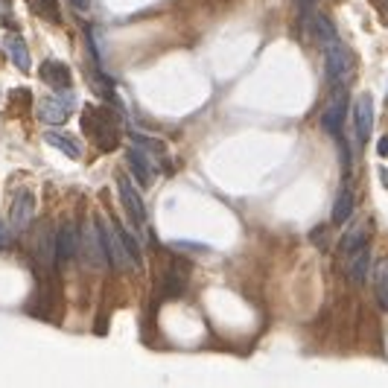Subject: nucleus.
<instances>
[{
  "label": "nucleus",
  "mask_w": 388,
  "mask_h": 388,
  "mask_svg": "<svg viewBox=\"0 0 388 388\" xmlns=\"http://www.w3.org/2000/svg\"><path fill=\"white\" fill-rule=\"evenodd\" d=\"M79 254V231L74 222H65L56 231V263H67Z\"/></svg>",
  "instance_id": "nucleus-9"
},
{
  "label": "nucleus",
  "mask_w": 388,
  "mask_h": 388,
  "mask_svg": "<svg viewBox=\"0 0 388 388\" xmlns=\"http://www.w3.org/2000/svg\"><path fill=\"white\" fill-rule=\"evenodd\" d=\"M354 129H356V147L365 149V143L374 131V100H371V94H362L354 105Z\"/></svg>",
  "instance_id": "nucleus-8"
},
{
  "label": "nucleus",
  "mask_w": 388,
  "mask_h": 388,
  "mask_svg": "<svg viewBox=\"0 0 388 388\" xmlns=\"http://www.w3.org/2000/svg\"><path fill=\"white\" fill-rule=\"evenodd\" d=\"M32 213H35V196L30 190H18V196L12 199V213H9L12 234H27Z\"/></svg>",
  "instance_id": "nucleus-7"
},
{
  "label": "nucleus",
  "mask_w": 388,
  "mask_h": 388,
  "mask_svg": "<svg viewBox=\"0 0 388 388\" xmlns=\"http://www.w3.org/2000/svg\"><path fill=\"white\" fill-rule=\"evenodd\" d=\"M41 82L44 85H50L53 91H65V88H70V85H74V76H70V67L65 65V62H50V58H47V62L41 65Z\"/></svg>",
  "instance_id": "nucleus-10"
},
{
  "label": "nucleus",
  "mask_w": 388,
  "mask_h": 388,
  "mask_svg": "<svg viewBox=\"0 0 388 388\" xmlns=\"http://www.w3.org/2000/svg\"><path fill=\"white\" fill-rule=\"evenodd\" d=\"M371 3L380 9V15H382V18H388V0H371Z\"/></svg>",
  "instance_id": "nucleus-24"
},
{
  "label": "nucleus",
  "mask_w": 388,
  "mask_h": 388,
  "mask_svg": "<svg viewBox=\"0 0 388 388\" xmlns=\"http://www.w3.org/2000/svg\"><path fill=\"white\" fill-rule=\"evenodd\" d=\"M184 286H187V269L184 266H173V269L166 272V281H164V295H169V298H175V295H181L184 292Z\"/></svg>",
  "instance_id": "nucleus-17"
},
{
  "label": "nucleus",
  "mask_w": 388,
  "mask_h": 388,
  "mask_svg": "<svg viewBox=\"0 0 388 388\" xmlns=\"http://www.w3.org/2000/svg\"><path fill=\"white\" fill-rule=\"evenodd\" d=\"M12 242V228L6 222H0V248H6Z\"/></svg>",
  "instance_id": "nucleus-22"
},
{
  "label": "nucleus",
  "mask_w": 388,
  "mask_h": 388,
  "mask_svg": "<svg viewBox=\"0 0 388 388\" xmlns=\"http://www.w3.org/2000/svg\"><path fill=\"white\" fill-rule=\"evenodd\" d=\"M374 292H377L380 307L388 310V260H382L374 272Z\"/></svg>",
  "instance_id": "nucleus-19"
},
{
  "label": "nucleus",
  "mask_w": 388,
  "mask_h": 388,
  "mask_svg": "<svg viewBox=\"0 0 388 388\" xmlns=\"http://www.w3.org/2000/svg\"><path fill=\"white\" fill-rule=\"evenodd\" d=\"M345 114H347V88H336L330 103L324 105L321 111V126L330 138L342 135V126H345Z\"/></svg>",
  "instance_id": "nucleus-5"
},
{
  "label": "nucleus",
  "mask_w": 388,
  "mask_h": 388,
  "mask_svg": "<svg viewBox=\"0 0 388 388\" xmlns=\"http://www.w3.org/2000/svg\"><path fill=\"white\" fill-rule=\"evenodd\" d=\"M94 231H96V237H100V246H103V254H105V260H108V266H123L129 263V257H126V248H123V242H120V237H117V228L114 225H108L103 216H96L94 219Z\"/></svg>",
  "instance_id": "nucleus-3"
},
{
  "label": "nucleus",
  "mask_w": 388,
  "mask_h": 388,
  "mask_svg": "<svg viewBox=\"0 0 388 388\" xmlns=\"http://www.w3.org/2000/svg\"><path fill=\"white\" fill-rule=\"evenodd\" d=\"M70 3H74L76 9H88V0H70Z\"/></svg>",
  "instance_id": "nucleus-26"
},
{
  "label": "nucleus",
  "mask_w": 388,
  "mask_h": 388,
  "mask_svg": "<svg viewBox=\"0 0 388 388\" xmlns=\"http://www.w3.org/2000/svg\"><path fill=\"white\" fill-rule=\"evenodd\" d=\"M354 208H356V199H354V190L350 187H342L338 196L333 202V213H330V222L333 225H345L350 216H354Z\"/></svg>",
  "instance_id": "nucleus-12"
},
{
  "label": "nucleus",
  "mask_w": 388,
  "mask_h": 388,
  "mask_svg": "<svg viewBox=\"0 0 388 388\" xmlns=\"http://www.w3.org/2000/svg\"><path fill=\"white\" fill-rule=\"evenodd\" d=\"M350 254H354V257H350V263H347V277H350V283H365L368 266H371V248L362 246V248L350 251Z\"/></svg>",
  "instance_id": "nucleus-14"
},
{
  "label": "nucleus",
  "mask_w": 388,
  "mask_h": 388,
  "mask_svg": "<svg viewBox=\"0 0 388 388\" xmlns=\"http://www.w3.org/2000/svg\"><path fill=\"white\" fill-rule=\"evenodd\" d=\"M169 248L173 251H199V254L211 251V246H204V242H190V239H175V242H169Z\"/></svg>",
  "instance_id": "nucleus-21"
},
{
  "label": "nucleus",
  "mask_w": 388,
  "mask_h": 388,
  "mask_svg": "<svg viewBox=\"0 0 388 388\" xmlns=\"http://www.w3.org/2000/svg\"><path fill=\"white\" fill-rule=\"evenodd\" d=\"M3 47H6V53L12 56V62L18 65V70H23V74H27V70H30V50H27V44H23L18 35H6Z\"/></svg>",
  "instance_id": "nucleus-15"
},
{
  "label": "nucleus",
  "mask_w": 388,
  "mask_h": 388,
  "mask_svg": "<svg viewBox=\"0 0 388 388\" xmlns=\"http://www.w3.org/2000/svg\"><path fill=\"white\" fill-rule=\"evenodd\" d=\"M324 67H327V79H330L336 88H347L356 76V58L350 53V47L342 41H330L324 44Z\"/></svg>",
  "instance_id": "nucleus-2"
},
{
  "label": "nucleus",
  "mask_w": 388,
  "mask_h": 388,
  "mask_svg": "<svg viewBox=\"0 0 388 388\" xmlns=\"http://www.w3.org/2000/svg\"><path fill=\"white\" fill-rule=\"evenodd\" d=\"M30 6L39 12L41 18H47V21H53V23H58L62 21V12H58V3L56 0H30Z\"/></svg>",
  "instance_id": "nucleus-20"
},
{
  "label": "nucleus",
  "mask_w": 388,
  "mask_h": 388,
  "mask_svg": "<svg viewBox=\"0 0 388 388\" xmlns=\"http://www.w3.org/2000/svg\"><path fill=\"white\" fill-rule=\"evenodd\" d=\"M365 239H368V228L365 225H350L345 231V237H342V242H338V251L350 254V251H356V248L365 246Z\"/></svg>",
  "instance_id": "nucleus-16"
},
{
  "label": "nucleus",
  "mask_w": 388,
  "mask_h": 388,
  "mask_svg": "<svg viewBox=\"0 0 388 388\" xmlns=\"http://www.w3.org/2000/svg\"><path fill=\"white\" fill-rule=\"evenodd\" d=\"M377 173H380V181H382V184L388 187V169H385V166H380V169H377Z\"/></svg>",
  "instance_id": "nucleus-25"
},
{
  "label": "nucleus",
  "mask_w": 388,
  "mask_h": 388,
  "mask_svg": "<svg viewBox=\"0 0 388 388\" xmlns=\"http://www.w3.org/2000/svg\"><path fill=\"white\" fill-rule=\"evenodd\" d=\"M117 193H120V202H123L131 225H135V228L147 225V204H143V196L135 190V184H131L126 175H117Z\"/></svg>",
  "instance_id": "nucleus-6"
},
{
  "label": "nucleus",
  "mask_w": 388,
  "mask_h": 388,
  "mask_svg": "<svg viewBox=\"0 0 388 388\" xmlns=\"http://www.w3.org/2000/svg\"><path fill=\"white\" fill-rule=\"evenodd\" d=\"M114 228H117V237H120V242H123V248H126V257H129V263H131V266H140V263H143V254H140L138 239L131 237V231H129V228H123V225H114Z\"/></svg>",
  "instance_id": "nucleus-18"
},
{
  "label": "nucleus",
  "mask_w": 388,
  "mask_h": 388,
  "mask_svg": "<svg viewBox=\"0 0 388 388\" xmlns=\"http://www.w3.org/2000/svg\"><path fill=\"white\" fill-rule=\"evenodd\" d=\"M377 152H380V155H382V158H388V135H385V138H380V140H377Z\"/></svg>",
  "instance_id": "nucleus-23"
},
{
  "label": "nucleus",
  "mask_w": 388,
  "mask_h": 388,
  "mask_svg": "<svg viewBox=\"0 0 388 388\" xmlns=\"http://www.w3.org/2000/svg\"><path fill=\"white\" fill-rule=\"evenodd\" d=\"M44 143L47 147H53L58 152H65L67 158H82V143L74 138V135H67V131H47L44 135Z\"/></svg>",
  "instance_id": "nucleus-11"
},
{
  "label": "nucleus",
  "mask_w": 388,
  "mask_h": 388,
  "mask_svg": "<svg viewBox=\"0 0 388 388\" xmlns=\"http://www.w3.org/2000/svg\"><path fill=\"white\" fill-rule=\"evenodd\" d=\"M301 3H304V6H310V0H301Z\"/></svg>",
  "instance_id": "nucleus-27"
},
{
  "label": "nucleus",
  "mask_w": 388,
  "mask_h": 388,
  "mask_svg": "<svg viewBox=\"0 0 388 388\" xmlns=\"http://www.w3.org/2000/svg\"><path fill=\"white\" fill-rule=\"evenodd\" d=\"M82 129L91 135V140L96 143L100 149L111 152L117 143H120V129H117V117L105 108H94L88 105L85 108V117H82Z\"/></svg>",
  "instance_id": "nucleus-1"
},
{
  "label": "nucleus",
  "mask_w": 388,
  "mask_h": 388,
  "mask_svg": "<svg viewBox=\"0 0 388 388\" xmlns=\"http://www.w3.org/2000/svg\"><path fill=\"white\" fill-rule=\"evenodd\" d=\"M129 166H131V173H135V178L140 181L143 187H149V184H152L155 169H152V161H149V155H147V152H140L138 147H135V149H129Z\"/></svg>",
  "instance_id": "nucleus-13"
},
{
  "label": "nucleus",
  "mask_w": 388,
  "mask_h": 388,
  "mask_svg": "<svg viewBox=\"0 0 388 388\" xmlns=\"http://www.w3.org/2000/svg\"><path fill=\"white\" fill-rule=\"evenodd\" d=\"M74 105H76V94L65 88L58 91V96H47V100L39 103V120L47 126H62Z\"/></svg>",
  "instance_id": "nucleus-4"
}]
</instances>
